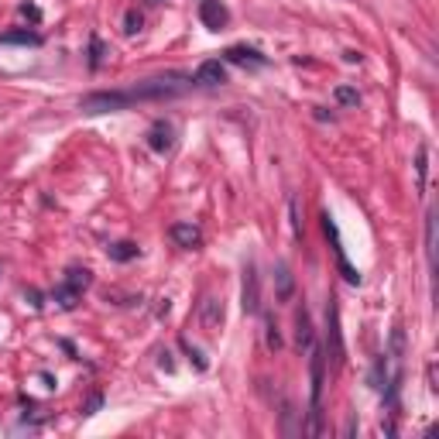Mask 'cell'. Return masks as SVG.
<instances>
[{
  "label": "cell",
  "instance_id": "6da1fadb",
  "mask_svg": "<svg viewBox=\"0 0 439 439\" xmlns=\"http://www.w3.org/2000/svg\"><path fill=\"white\" fill-rule=\"evenodd\" d=\"M127 107H134L131 89H96V93H86L80 100L82 114H117Z\"/></svg>",
  "mask_w": 439,
  "mask_h": 439
},
{
  "label": "cell",
  "instance_id": "7a4b0ae2",
  "mask_svg": "<svg viewBox=\"0 0 439 439\" xmlns=\"http://www.w3.org/2000/svg\"><path fill=\"white\" fill-rule=\"evenodd\" d=\"M347 360V347H343V329H340V306L336 299L326 302V364L333 371H340Z\"/></svg>",
  "mask_w": 439,
  "mask_h": 439
},
{
  "label": "cell",
  "instance_id": "3957f363",
  "mask_svg": "<svg viewBox=\"0 0 439 439\" xmlns=\"http://www.w3.org/2000/svg\"><path fill=\"white\" fill-rule=\"evenodd\" d=\"M322 234L329 237V247H333V254H336V265H340V271H343V278L350 281V285H360V271L347 261V251H343V240H340V230H336V223H333V216L329 213H322Z\"/></svg>",
  "mask_w": 439,
  "mask_h": 439
},
{
  "label": "cell",
  "instance_id": "277c9868",
  "mask_svg": "<svg viewBox=\"0 0 439 439\" xmlns=\"http://www.w3.org/2000/svg\"><path fill=\"white\" fill-rule=\"evenodd\" d=\"M240 306L247 316L261 313V278H258V265L247 261L244 265V281H240Z\"/></svg>",
  "mask_w": 439,
  "mask_h": 439
},
{
  "label": "cell",
  "instance_id": "5b68a950",
  "mask_svg": "<svg viewBox=\"0 0 439 439\" xmlns=\"http://www.w3.org/2000/svg\"><path fill=\"white\" fill-rule=\"evenodd\" d=\"M223 62L247 66V69H261V66H268V55H261V52L251 48V45H230V48L223 52Z\"/></svg>",
  "mask_w": 439,
  "mask_h": 439
},
{
  "label": "cell",
  "instance_id": "8992f818",
  "mask_svg": "<svg viewBox=\"0 0 439 439\" xmlns=\"http://www.w3.org/2000/svg\"><path fill=\"white\" fill-rule=\"evenodd\" d=\"M200 21L209 31H223L230 24V10L220 0H200Z\"/></svg>",
  "mask_w": 439,
  "mask_h": 439
},
{
  "label": "cell",
  "instance_id": "52a82bcc",
  "mask_svg": "<svg viewBox=\"0 0 439 439\" xmlns=\"http://www.w3.org/2000/svg\"><path fill=\"white\" fill-rule=\"evenodd\" d=\"M313 343H316V326H313L309 309L302 306V309L295 313V347H299V354H309Z\"/></svg>",
  "mask_w": 439,
  "mask_h": 439
},
{
  "label": "cell",
  "instance_id": "ba28073f",
  "mask_svg": "<svg viewBox=\"0 0 439 439\" xmlns=\"http://www.w3.org/2000/svg\"><path fill=\"white\" fill-rule=\"evenodd\" d=\"M148 148L158 151V155H168L175 148V127L168 120H155L151 131H148Z\"/></svg>",
  "mask_w": 439,
  "mask_h": 439
},
{
  "label": "cell",
  "instance_id": "9c48e42d",
  "mask_svg": "<svg viewBox=\"0 0 439 439\" xmlns=\"http://www.w3.org/2000/svg\"><path fill=\"white\" fill-rule=\"evenodd\" d=\"M193 82H196V86H223V82H227V66H223L220 59H206L200 69H196Z\"/></svg>",
  "mask_w": 439,
  "mask_h": 439
},
{
  "label": "cell",
  "instance_id": "30bf717a",
  "mask_svg": "<svg viewBox=\"0 0 439 439\" xmlns=\"http://www.w3.org/2000/svg\"><path fill=\"white\" fill-rule=\"evenodd\" d=\"M168 237L175 240L179 247H186V251L202 247V230L196 223H172V227H168Z\"/></svg>",
  "mask_w": 439,
  "mask_h": 439
},
{
  "label": "cell",
  "instance_id": "8fae6325",
  "mask_svg": "<svg viewBox=\"0 0 439 439\" xmlns=\"http://www.w3.org/2000/svg\"><path fill=\"white\" fill-rule=\"evenodd\" d=\"M202 326H206L209 333L223 326V302H220L216 295H206V299H202Z\"/></svg>",
  "mask_w": 439,
  "mask_h": 439
},
{
  "label": "cell",
  "instance_id": "7c38bea8",
  "mask_svg": "<svg viewBox=\"0 0 439 439\" xmlns=\"http://www.w3.org/2000/svg\"><path fill=\"white\" fill-rule=\"evenodd\" d=\"M80 299H82V292L80 288H73L69 281H59V285L52 288V302H55L59 309H76Z\"/></svg>",
  "mask_w": 439,
  "mask_h": 439
},
{
  "label": "cell",
  "instance_id": "4fadbf2b",
  "mask_svg": "<svg viewBox=\"0 0 439 439\" xmlns=\"http://www.w3.org/2000/svg\"><path fill=\"white\" fill-rule=\"evenodd\" d=\"M275 295H278V302H288L292 295H295V278H292V268L285 265V261H278L275 265Z\"/></svg>",
  "mask_w": 439,
  "mask_h": 439
},
{
  "label": "cell",
  "instance_id": "5bb4252c",
  "mask_svg": "<svg viewBox=\"0 0 439 439\" xmlns=\"http://www.w3.org/2000/svg\"><path fill=\"white\" fill-rule=\"evenodd\" d=\"M426 261L429 271H436V209L426 213Z\"/></svg>",
  "mask_w": 439,
  "mask_h": 439
},
{
  "label": "cell",
  "instance_id": "9a60e30c",
  "mask_svg": "<svg viewBox=\"0 0 439 439\" xmlns=\"http://www.w3.org/2000/svg\"><path fill=\"white\" fill-rule=\"evenodd\" d=\"M107 254H110V261H120V265H124V261H134V258L141 254V247L131 244V240H117V244L107 247Z\"/></svg>",
  "mask_w": 439,
  "mask_h": 439
},
{
  "label": "cell",
  "instance_id": "2e32d148",
  "mask_svg": "<svg viewBox=\"0 0 439 439\" xmlns=\"http://www.w3.org/2000/svg\"><path fill=\"white\" fill-rule=\"evenodd\" d=\"M0 45H31V48H38L41 35H38V31L21 28V31H7V35H0Z\"/></svg>",
  "mask_w": 439,
  "mask_h": 439
},
{
  "label": "cell",
  "instance_id": "e0dca14e",
  "mask_svg": "<svg viewBox=\"0 0 439 439\" xmlns=\"http://www.w3.org/2000/svg\"><path fill=\"white\" fill-rule=\"evenodd\" d=\"M415 175H419V193H426V179H429V144H419V151H415Z\"/></svg>",
  "mask_w": 439,
  "mask_h": 439
},
{
  "label": "cell",
  "instance_id": "ac0fdd59",
  "mask_svg": "<svg viewBox=\"0 0 439 439\" xmlns=\"http://www.w3.org/2000/svg\"><path fill=\"white\" fill-rule=\"evenodd\" d=\"M385 385H388V357L381 354V357H374V367H371V388L385 392Z\"/></svg>",
  "mask_w": 439,
  "mask_h": 439
},
{
  "label": "cell",
  "instance_id": "d6986e66",
  "mask_svg": "<svg viewBox=\"0 0 439 439\" xmlns=\"http://www.w3.org/2000/svg\"><path fill=\"white\" fill-rule=\"evenodd\" d=\"M62 281H69L73 288H80V292H86V288H89V281H93V271H89V268H69V271H66V278H62Z\"/></svg>",
  "mask_w": 439,
  "mask_h": 439
},
{
  "label": "cell",
  "instance_id": "ffe728a7",
  "mask_svg": "<svg viewBox=\"0 0 439 439\" xmlns=\"http://www.w3.org/2000/svg\"><path fill=\"white\" fill-rule=\"evenodd\" d=\"M333 96H336V103L340 107H360V93L354 86H336L333 89Z\"/></svg>",
  "mask_w": 439,
  "mask_h": 439
},
{
  "label": "cell",
  "instance_id": "44dd1931",
  "mask_svg": "<svg viewBox=\"0 0 439 439\" xmlns=\"http://www.w3.org/2000/svg\"><path fill=\"white\" fill-rule=\"evenodd\" d=\"M265 343H268V350H271V354L281 350V333H278V326H275L271 316H265Z\"/></svg>",
  "mask_w": 439,
  "mask_h": 439
},
{
  "label": "cell",
  "instance_id": "7402d4cb",
  "mask_svg": "<svg viewBox=\"0 0 439 439\" xmlns=\"http://www.w3.org/2000/svg\"><path fill=\"white\" fill-rule=\"evenodd\" d=\"M141 24H144V17L131 7V10L124 14V35H137V31H141Z\"/></svg>",
  "mask_w": 439,
  "mask_h": 439
},
{
  "label": "cell",
  "instance_id": "603a6c76",
  "mask_svg": "<svg viewBox=\"0 0 439 439\" xmlns=\"http://www.w3.org/2000/svg\"><path fill=\"white\" fill-rule=\"evenodd\" d=\"M281 429H285V436H295V433H299V429H295V408H292L288 401L281 405Z\"/></svg>",
  "mask_w": 439,
  "mask_h": 439
},
{
  "label": "cell",
  "instance_id": "cb8c5ba5",
  "mask_svg": "<svg viewBox=\"0 0 439 439\" xmlns=\"http://www.w3.org/2000/svg\"><path fill=\"white\" fill-rule=\"evenodd\" d=\"M100 62H103V41L96 38H89V69H100Z\"/></svg>",
  "mask_w": 439,
  "mask_h": 439
},
{
  "label": "cell",
  "instance_id": "d4e9b609",
  "mask_svg": "<svg viewBox=\"0 0 439 439\" xmlns=\"http://www.w3.org/2000/svg\"><path fill=\"white\" fill-rule=\"evenodd\" d=\"M288 213H292V234L295 240H302V220H299V200L288 202Z\"/></svg>",
  "mask_w": 439,
  "mask_h": 439
},
{
  "label": "cell",
  "instance_id": "484cf974",
  "mask_svg": "<svg viewBox=\"0 0 439 439\" xmlns=\"http://www.w3.org/2000/svg\"><path fill=\"white\" fill-rule=\"evenodd\" d=\"M182 350L189 354V360H196V367H200V371H206V367H209V364H206V357H202L200 350H196V347H189V340H182Z\"/></svg>",
  "mask_w": 439,
  "mask_h": 439
},
{
  "label": "cell",
  "instance_id": "4316f807",
  "mask_svg": "<svg viewBox=\"0 0 439 439\" xmlns=\"http://www.w3.org/2000/svg\"><path fill=\"white\" fill-rule=\"evenodd\" d=\"M100 405H103V395H100V392H93L89 401H86V408H82V415H96V412H100Z\"/></svg>",
  "mask_w": 439,
  "mask_h": 439
},
{
  "label": "cell",
  "instance_id": "83f0119b",
  "mask_svg": "<svg viewBox=\"0 0 439 439\" xmlns=\"http://www.w3.org/2000/svg\"><path fill=\"white\" fill-rule=\"evenodd\" d=\"M21 17H28L31 24H38V21H41V10L35 7V3H21Z\"/></svg>",
  "mask_w": 439,
  "mask_h": 439
},
{
  "label": "cell",
  "instance_id": "f1b7e54d",
  "mask_svg": "<svg viewBox=\"0 0 439 439\" xmlns=\"http://www.w3.org/2000/svg\"><path fill=\"white\" fill-rule=\"evenodd\" d=\"M24 295L31 299V306H35V309H41V306H45V302H41V292H35V288H28Z\"/></svg>",
  "mask_w": 439,
  "mask_h": 439
},
{
  "label": "cell",
  "instance_id": "f546056e",
  "mask_svg": "<svg viewBox=\"0 0 439 439\" xmlns=\"http://www.w3.org/2000/svg\"><path fill=\"white\" fill-rule=\"evenodd\" d=\"M0 275H3V265H0Z\"/></svg>",
  "mask_w": 439,
  "mask_h": 439
},
{
  "label": "cell",
  "instance_id": "4dcf8cb0",
  "mask_svg": "<svg viewBox=\"0 0 439 439\" xmlns=\"http://www.w3.org/2000/svg\"><path fill=\"white\" fill-rule=\"evenodd\" d=\"M151 3H161V0H151Z\"/></svg>",
  "mask_w": 439,
  "mask_h": 439
}]
</instances>
